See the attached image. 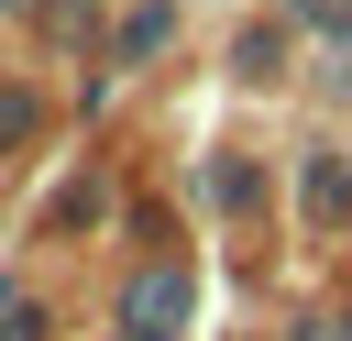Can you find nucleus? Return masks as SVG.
<instances>
[{
    "label": "nucleus",
    "mask_w": 352,
    "mask_h": 341,
    "mask_svg": "<svg viewBox=\"0 0 352 341\" xmlns=\"http://www.w3.org/2000/svg\"><path fill=\"white\" fill-rule=\"evenodd\" d=\"M198 297H187V275H132V297H121V319H132V341H176V319H187Z\"/></svg>",
    "instance_id": "obj_1"
},
{
    "label": "nucleus",
    "mask_w": 352,
    "mask_h": 341,
    "mask_svg": "<svg viewBox=\"0 0 352 341\" xmlns=\"http://www.w3.org/2000/svg\"><path fill=\"white\" fill-rule=\"evenodd\" d=\"M308 220H319V231L352 220V165H341V154H308Z\"/></svg>",
    "instance_id": "obj_2"
},
{
    "label": "nucleus",
    "mask_w": 352,
    "mask_h": 341,
    "mask_svg": "<svg viewBox=\"0 0 352 341\" xmlns=\"http://www.w3.org/2000/svg\"><path fill=\"white\" fill-rule=\"evenodd\" d=\"M11 132H33V99H11V88H0V143H11Z\"/></svg>",
    "instance_id": "obj_3"
}]
</instances>
